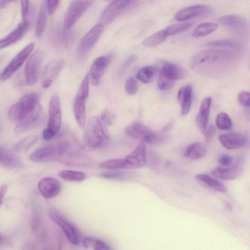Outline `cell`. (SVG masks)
<instances>
[{
	"label": "cell",
	"instance_id": "6da1fadb",
	"mask_svg": "<svg viewBox=\"0 0 250 250\" xmlns=\"http://www.w3.org/2000/svg\"><path fill=\"white\" fill-rule=\"evenodd\" d=\"M42 107L39 95L36 92L25 94L9 109V118L16 123V130L23 131L36 126L40 122Z\"/></svg>",
	"mask_w": 250,
	"mask_h": 250
},
{
	"label": "cell",
	"instance_id": "7a4b0ae2",
	"mask_svg": "<svg viewBox=\"0 0 250 250\" xmlns=\"http://www.w3.org/2000/svg\"><path fill=\"white\" fill-rule=\"evenodd\" d=\"M235 54L229 50L221 49H208L201 51L191 60V67L199 73H208L221 70L233 62Z\"/></svg>",
	"mask_w": 250,
	"mask_h": 250
},
{
	"label": "cell",
	"instance_id": "3957f363",
	"mask_svg": "<svg viewBox=\"0 0 250 250\" xmlns=\"http://www.w3.org/2000/svg\"><path fill=\"white\" fill-rule=\"evenodd\" d=\"M86 125L83 140L86 147L98 149L106 145L110 140L109 134L98 116L91 117Z\"/></svg>",
	"mask_w": 250,
	"mask_h": 250
},
{
	"label": "cell",
	"instance_id": "277c9868",
	"mask_svg": "<svg viewBox=\"0 0 250 250\" xmlns=\"http://www.w3.org/2000/svg\"><path fill=\"white\" fill-rule=\"evenodd\" d=\"M72 146L69 142L60 143L38 148L30 155V159L36 162L59 161L63 154Z\"/></svg>",
	"mask_w": 250,
	"mask_h": 250
},
{
	"label": "cell",
	"instance_id": "5b68a950",
	"mask_svg": "<svg viewBox=\"0 0 250 250\" xmlns=\"http://www.w3.org/2000/svg\"><path fill=\"white\" fill-rule=\"evenodd\" d=\"M89 78L87 74L83 78L74 102L73 110L77 123L81 128L85 127L86 102L89 94Z\"/></svg>",
	"mask_w": 250,
	"mask_h": 250
},
{
	"label": "cell",
	"instance_id": "8992f818",
	"mask_svg": "<svg viewBox=\"0 0 250 250\" xmlns=\"http://www.w3.org/2000/svg\"><path fill=\"white\" fill-rule=\"evenodd\" d=\"M125 133L128 136L139 140L144 143L154 144L162 139L160 134L140 122L129 125L126 128Z\"/></svg>",
	"mask_w": 250,
	"mask_h": 250
},
{
	"label": "cell",
	"instance_id": "52a82bcc",
	"mask_svg": "<svg viewBox=\"0 0 250 250\" xmlns=\"http://www.w3.org/2000/svg\"><path fill=\"white\" fill-rule=\"evenodd\" d=\"M43 53L40 50L35 51L28 59L24 69L25 83L27 85H33L38 81Z\"/></svg>",
	"mask_w": 250,
	"mask_h": 250
},
{
	"label": "cell",
	"instance_id": "ba28073f",
	"mask_svg": "<svg viewBox=\"0 0 250 250\" xmlns=\"http://www.w3.org/2000/svg\"><path fill=\"white\" fill-rule=\"evenodd\" d=\"M48 214L51 219L61 228L71 244L77 245L80 243L79 232L72 223L57 210H50Z\"/></svg>",
	"mask_w": 250,
	"mask_h": 250
},
{
	"label": "cell",
	"instance_id": "9c48e42d",
	"mask_svg": "<svg viewBox=\"0 0 250 250\" xmlns=\"http://www.w3.org/2000/svg\"><path fill=\"white\" fill-rule=\"evenodd\" d=\"M35 43L30 42L22 48L9 62L0 76L2 81H6L12 76L22 65L34 49Z\"/></svg>",
	"mask_w": 250,
	"mask_h": 250
},
{
	"label": "cell",
	"instance_id": "30bf717a",
	"mask_svg": "<svg viewBox=\"0 0 250 250\" xmlns=\"http://www.w3.org/2000/svg\"><path fill=\"white\" fill-rule=\"evenodd\" d=\"M104 26L100 23L92 27L81 40L78 48L79 58H84L94 47L102 34Z\"/></svg>",
	"mask_w": 250,
	"mask_h": 250
},
{
	"label": "cell",
	"instance_id": "8fae6325",
	"mask_svg": "<svg viewBox=\"0 0 250 250\" xmlns=\"http://www.w3.org/2000/svg\"><path fill=\"white\" fill-rule=\"evenodd\" d=\"M93 2L92 0L72 1L65 15L64 28L70 29Z\"/></svg>",
	"mask_w": 250,
	"mask_h": 250
},
{
	"label": "cell",
	"instance_id": "7c38bea8",
	"mask_svg": "<svg viewBox=\"0 0 250 250\" xmlns=\"http://www.w3.org/2000/svg\"><path fill=\"white\" fill-rule=\"evenodd\" d=\"M134 0H113L104 9L99 19L100 23L106 25L110 23L123 11L133 5Z\"/></svg>",
	"mask_w": 250,
	"mask_h": 250
},
{
	"label": "cell",
	"instance_id": "4fadbf2b",
	"mask_svg": "<svg viewBox=\"0 0 250 250\" xmlns=\"http://www.w3.org/2000/svg\"><path fill=\"white\" fill-rule=\"evenodd\" d=\"M48 115L46 128L56 135L60 128L62 119L60 100L56 94L53 95L50 100Z\"/></svg>",
	"mask_w": 250,
	"mask_h": 250
},
{
	"label": "cell",
	"instance_id": "5bb4252c",
	"mask_svg": "<svg viewBox=\"0 0 250 250\" xmlns=\"http://www.w3.org/2000/svg\"><path fill=\"white\" fill-rule=\"evenodd\" d=\"M64 64L62 59H56L49 62L44 67L41 75L42 85L47 88L57 78Z\"/></svg>",
	"mask_w": 250,
	"mask_h": 250
},
{
	"label": "cell",
	"instance_id": "9a60e30c",
	"mask_svg": "<svg viewBox=\"0 0 250 250\" xmlns=\"http://www.w3.org/2000/svg\"><path fill=\"white\" fill-rule=\"evenodd\" d=\"M244 158H239L235 164L231 166L218 167L213 169L212 174L224 180H232L238 177L244 168Z\"/></svg>",
	"mask_w": 250,
	"mask_h": 250
},
{
	"label": "cell",
	"instance_id": "2e32d148",
	"mask_svg": "<svg viewBox=\"0 0 250 250\" xmlns=\"http://www.w3.org/2000/svg\"><path fill=\"white\" fill-rule=\"evenodd\" d=\"M113 57L112 53L102 55L96 58L93 62L89 75L92 83L97 85L99 84L104 72Z\"/></svg>",
	"mask_w": 250,
	"mask_h": 250
},
{
	"label": "cell",
	"instance_id": "e0dca14e",
	"mask_svg": "<svg viewBox=\"0 0 250 250\" xmlns=\"http://www.w3.org/2000/svg\"><path fill=\"white\" fill-rule=\"evenodd\" d=\"M126 169L138 168L144 167L146 163L145 145L140 143L136 148L124 159Z\"/></svg>",
	"mask_w": 250,
	"mask_h": 250
},
{
	"label": "cell",
	"instance_id": "ac0fdd59",
	"mask_svg": "<svg viewBox=\"0 0 250 250\" xmlns=\"http://www.w3.org/2000/svg\"><path fill=\"white\" fill-rule=\"evenodd\" d=\"M211 12V8L206 5L197 4L184 7L176 13L174 18L179 21H184L197 17L208 15Z\"/></svg>",
	"mask_w": 250,
	"mask_h": 250
},
{
	"label": "cell",
	"instance_id": "d6986e66",
	"mask_svg": "<svg viewBox=\"0 0 250 250\" xmlns=\"http://www.w3.org/2000/svg\"><path fill=\"white\" fill-rule=\"evenodd\" d=\"M38 189L44 198L51 199L59 194L61 185L59 181L55 178L44 177L39 182Z\"/></svg>",
	"mask_w": 250,
	"mask_h": 250
},
{
	"label": "cell",
	"instance_id": "ffe728a7",
	"mask_svg": "<svg viewBox=\"0 0 250 250\" xmlns=\"http://www.w3.org/2000/svg\"><path fill=\"white\" fill-rule=\"evenodd\" d=\"M59 162L68 165L87 167L92 164L91 160L84 154L71 147L62 157Z\"/></svg>",
	"mask_w": 250,
	"mask_h": 250
},
{
	"label": "cell",
	"instance_id": "44dd1931",
	"mask_svg": "<svg viewBox=\"0 0 250 250\" xmlns=\"http://www.w3.org/2000/svg\"><path fill=\"white\" fill-rule=\"evenodd\" d=\"M30 23L22 21L18 26L4 38L0 40V50L14 44L21 40L27 33Z\"/></svg>",
	"mask_w": 250,
	"mask_h": 250
},
{
	"label": "cell",
	"instance_id": "7402d4cb",
	"mask_svg": "<svg viewBox=\"0 0 250 250\" xmlns=\"http://www.w3.org/2000/svg\"><path fill=\"white\" fill-rule=\"evenodd\" d=\"M211 104V99L210 97L204 98L201 103L199 113L196 119L198 127L205 136L208 128V124Z\"/></svg>",
	"mask_w": 250,
	"mask_h": 250
},
{
	"label": "cell",
	"instance_id": "603a6c76",
	"mask_svg": "<svg viewBox=\"0 0 250 250\" xmlns=\"http://www.w3.org/2000/svg\"><path fill=\"white\" fill-rule=\"evenodd\" d=\"M219 140L222 145L228 149H236L243 147L247 143L246 137L237 133L222 134Z\"/></svg>",
	"mask_w": 250,
	"mask_h": 250
},
{
	"label": "cell",
	"instance_id": "cb8c5ba5",
	"mask_svg": "<svg viewBox=\"0 0 250 250\" xmlns=\"http://www.w3.org/2000/svg\"><path fill=\"white\" fill-rule=\"evenodd\" d=\"M195 178L201 186L206 188L222 193L227 192V188L223 183L208 174H197Z\"/></svg>",
	"mask_w": 250,
	"mask_h": 250
},
{
	"label": "cell",
	"instance_id": "d4e9b609",
	"mask_svg": "<svg viewBox=\"0 0 250 250\" xmlns=\"http://www.w3.org/2000/svg\"><path fill=\"white\" fill-rule=\"evenodd\" d=\"M184 70L177 65L169 62H164L162 65L160 76L175 81L185 77Z\"/></svg>",
	"mask_w": 250,
	"mask_h": 250
},
{
	"label": "cell",
	"instance_id": "484cf974",
	"mask_svg": "<svg viewBox=\"0 0 250 250\" xmlns=\"http://www.w3.org/2000/svg\"><path fill=\"white\" fill-rule=\"evenodd\" d=\"M192 99V88L190 84L181 87L177 93V100L181 105V114L187 115L190 111Z\"/></svg>",
	"mask_w": 250,
	"mask_h": 250
},
{
	"label": "cell",
	"instance_id": "4316f807",
	"mask_svg": "<svg viewBox=\"0 0 250 250\" xmlns=\"http://www.w3.org/2000/svg\"><path fill=\"white\" fill-rule=\"evenodd\" d=\"M21 165L19 159L10 151L0 147V166L9 168H16Z\"/></svg>",
	"mask_w": 250,
	"mask_h": 250
},
{
	"label": "cell",
	"instance_id": "83f0119b",
	"mask_svg": "<svg viewBox=\"0 0 250 250\" xmlns=\"http://www.w3.org/2000/svg\"><path fill=\"white\" fill-rule=\"evenodd\" d=\"M206 146L200 142H196L190 144L185 150L184 155L187 158L197 160L204 157L207 154Z\"/></svg>",
	"mask_w": 250,
	"mask_h": 250
},
{
	"label": "cell",
	"instance_id": "f1b7e54d",
	"mask_svg": "<svg viewBox=\"0 0 250 250\" xmlns=\"http://www.w3.org/2000/svg\"><path fill=\"white\" fill-rule=\"evenodd\" d=\"M220 22L224 25L235 29H242L247 26V22L243 17L236 15H228L221 17Z\"/></svg>",
	"mask_w": 250,
	"mask_h": 250
},
{
	"label": "cell",
	"instance_id": "f546056e",
	"mask_svg": "<svg viewBox=\"0 0 250 250\" xmlns=\"http://www.w3.org/2000/svg\"><path fill=\"white\" fill-rule=\"evenodd\" d=\"M47 10L46 1H43L39 11L36 26V35L40 37L43 34L46 24Z\"/></svg>",
	"mask_w": 250,
	"mask_h": 250
},
{
	"label": "cell",
	"instance_id": "4dcf8cb0",
	"mask_svg": "<svg viewBox=\"0 0 250 250\" xmlns=\"http://www.w3.org/2000/svg\"><path fill=\"white\" fill-rule=\"evenodd\" d=\"M218 24L212 22H206L199 24L194 30L192 36L194 38H201L208 35L215 31Z\"/></svg>",
	"mask_w": 250,
	"mask_h": 250
},
{
	"label": "cell",
	"instance_id": "1f68e13d",
	"mask_svg": "<svg viewBox=\"0 0 250 250\" xmlns=\"http://www.w3.org/2000/svg\"><path fill=\"white\" fill-rule=\"evenodd\" d=\"M83 246L86 248H91L93 250H112L106 243L103 240L93 237H85L82 241Z\"/></svg>",
	"mask_w": 250,
	"mask_h": 250
},
{
	"label": "cell",
	"instance_id": "d6a6232c",
	"mask_svg": "<svg viewBox=\"0 0 250 250\" xmlns=\"http://www.w3.org/2000/svg\"><path fill=\"white\" fill-rule=\"evenodd\" d=\"M157 69L152 66L147 65L142 67L137 73V78L145 83H148L155 79Z\"/></svg>",
	"mask_w": 250,
	"mask_h": 250
},
{
	"label": "cell",
	"instance_id": "836d02e7",
	"mask_svg": "<svg viewBox=\"0 0 250 250\" xmlns=\"http://www.w3.org/2000/svg\"><path fill=\"white\" fill-rule=\"evenodd\" d=\"M55 37L58 45L62 47H67L73 40L74 35L68 30L61 29L56 31Z\"/></svg>",
	"mask_w": 250,
	"mask_h": 250
},
{
	"label": "cell",
	"instance_id": "e575fe53",
	"mask_svg": "<svg viewBox=\"0 0 250 250\" xmlns=\"http://www.w3.org/2000/svg\"><path fill=\"white\" fill-rule=\"evenodd\" d=\"M59 176L63 180L70 182H81L86 178L84 172L71 170L60 171Z\"/></svg>",
	"mask_w": 250,
	"mask_h": 250
},
{
	"label": "cell",
	"instance_id": "d590c367",
	"mask_svg": "<svg viewBox=\"0 0 250 250\" xmlns=\"http://www.w3.org/2000/svg\"><path fill=\"white\" fill-rule=\"evenodd\" d=\"M37 139V136L31 135L24 137L16 143L13 147L14 151L21 152L26 151L32 146Z\"/></svg>",
	"mask_w": 250,
	"mask_h": 250
},
{
	"label": "cell",
	"instance_id": "8d00e7d4",
	"mask_svg": "<svg viewBox=\"0 0 250 250\" xmlns=\"http://www.w3.org/2000/svg\"><path fill=\"white\" fill-rule=\"evenodd\" d=\"M209 47H225L239 49L242 47L241 44L238 41L232 39H222L212 41L205 45Z\"/></svg>",
	"mask_w": 250,
	"mask_h": 250
},
{
	"label": "cell",
	"instance_id": "74e56055",
	"mask_svg": "<svg viewBox=\"0 0 250 250\" xmlns=\"http://www.w3.org/2000/svg\"><path fill=\"white\" fill-rule=\"evenodd\" d=\"M167 35L165 29H162L147 38L143 44L146 46H155L161 43Z\"/></svg>",
	"mask_w": 250,
	"mask_h": 250
},
{
	"label": "cell",
	"instance_id": "f35d334b",
	"mask_svg": "<svg viewBox=\"0 0 250 250\" xmlns=\"http://www.w3.org/2000/svg\"><path fill=\"white\" fill-rule=\"evenodd\" d=\"M99 167L111 170L126 169L124 159H113L103 161L99 164Z\"/></svg>",
	"mask_w": 250,
	"mask_h": 250
},
{
	"label": "cell",
	"instance_id": "ab89813d",
	"mask_svg": "<svg viewBox=\"0 0 250 250\" xmlns=\"http://www.w3.org/2000/svg\"><path fill=\"white\" fill-rule=\"evenodd\" d=\"M100 176L108 179L124 180L129 179L130 177V174L124 170H113L103 172Z\"/></svg>",
	"mask_w": 250,
	"mask_h": 250
},
{
	"label": "cell",
	"instance_id": "60d3db41",
	"mask_svg": "<svg viewBox=\"0 0 250 250\" xmlns=\"http://www.w3.org/2000/svg\"><path fill=\"white\" fill-rule=\"evenodd\" d=\"M216 125L219 129L228 130L231 128L232 122L227 113L220 112L216 116Z\"/></svg>",
	"mask_w": 250,
	"mask_h": 250
},
{
	"label": "cell",
	"instance_id": "b9f144b4",
	"mask_svg": "<svg viewBox=\"0 0 250 250\" xmlns=\"http://www.w3.org/2000/svg\"><path fill=\"white\" fill-rule=\"evenodd\" d=\"M192 25V24L190 22L175 23L168 26L165 30L167 36H171L183 32Z\"/></svg>",
	"mask_w": 250,
	"mask_h": 250
},
{
	"label": "cell",
	"instance_id": "7bdbcfd3",
	"mask_svg": "<svg viewBox=\"0 0 250 250\" xmlns=\"http://www.w3.org/2000/svg\"><path fill=\"white\" fill-rule=\"evenodd\" d=\"M99 118L102 125L106 128L113 123L115 119V116L110 111L105 110L102 112Z\"/></svg>",
	"mask_w": 250,
	"mask_h": 250
},
{
	"label": "cell",
	"instance_id": "ee69618b",
	"mask_svg": "<svg viewBox=\"0 0 250 250\" xmlns=\"http://www.w3.org/2000/svg\"><path fill=\"white\" fill-rule=\"evenodd\" d=\"M125 90L129 95H133L137 93L138 84L135 78L131 77L126 80L125 83Z\"/></svg>",
	"mask_w": 250,
	"mask_h": 250
},
{
	"label": "cell",
	"instance_id": "f6af8a7d",
	"mask_svg": "<svg viewBox=\"0 0 250 250\" xmlns=\"http://www.w3.org/2000/svg\"><path fill=\"white\" fill-rule=\"evenodd\" d=\"M175 81L170 80L160 76L158 81V86L161 90H168L171 89Z\"/></svg>",
	"mask_w": 250,
	"mask_h": 250
},
{
	"label": "cell",
	"instance_id": "bcb514c9",
	"mask_svg": "<svg viewBox=\"0 0 250 250\" xmlns=\"http://www.w3.org/2000/svg\"><path fill=\"white\" fill-rule=\"evenodd\" d=\"M136 56L132 55L129 56L121 66L118 73L119 77L121 76L129 67V66L136 60Z\"/></svg>",
	"mask_w": 250,
	"mask_h": 250
},
{
	"label": "cell",
	"instance_id": "7dc6e473",
	"mask_svg": "<svg viewBox=\"0 0 250 250\" xmlns=\"http://www.w3.org/2000/svg\"><path fill=\"white\" fill-rule=\"evenodd\" d=\"M239 103L244 106H250V93L246 91H242L239 93L238 96Z\"/></svg>",
	"mask_w": 250,
	"mask_h": 250
},
{
	"label": "cell",
	"instance_id": "c3c4849f",
	"mask_svg": "<svg viewBox=\"0 0 250 250\" xmlns=\"http://www.w3.org/2000/svg\"><path fill=\"white\" fill-rule=\"evenodd\" d=\"M29 10V1L28 0L21 1V13L22 21H26Z\"/></svg>",
	"mask_w": 250,
	"mask_h": 250
},
{
	"label": "cell",
	"instance_id": "681fc988",
	"mask_svg": "<svg viewBox=\"0 0 250 250\" xmlns=\"http://www.w3.org/2000/svg\"><path fill=\"white\" fill-rule=\"evenodd\" d=\"M46 2V8L47 12L50 14H53L57 8L60 0H47Z\"/></svg>",
	"mask_w": 250,
	"mask_h": 250
},
{
	"label": "cell",
	"instance_id": "f907efd6",
	"mask_svg": "<svg viewBox=\"0 0 250 250\" xmlns=\"http://www.w3.org/2000/svg\"><path fill=\"white\" fill-rule=\"evenodd\" d=\"M232 161L231 156L228 154L222 155L218 158V162L224 167L230 166Z\"/></svg>",
	"mask_w": 250,
	"mask_h": 250
},
{
	"label": "cell",
	"instance_id": "816d5d0a",
	"mask_svg": "<svg viewBox=\"0 0 250 250\" xmlns=\"http://www.w3.org/2000/svg\"><path fill=\"white\" fill-rule=\"evenodd\" d=\"M215 134V129L213 125H210L208 128L206 134L205 135L206 141L208 142L214 137Z\"/></svg>",
	"mask_w": 250,
	"mask_h": 250
},
{
	"label": "cell",
	"instance_id": "f5cc1de1",
	"mask_svg": "<svg viewBox=\"0 0 250 250\" xmlns=\"http://www.w3.org/2000/svg\"><path fill=\"white\" fill-rule=\"evenodd\" d=\"M42 137L45 140H49L53 139L56 135L48 128H45L42 133Z\"/></svg>",
	"mask_w": 250,
	"mask_h": 250
},
{
	"label": "cell",
	"instance_id": "db71d44e",
	"mask_svg": "<svg viewBox=\"0 0 250 250\" xmlns=\"http://www.w3.org/2000/svg\"><path fill=\"white\" fill-rule=\"evenodd\" d=\"M7 190V187L3 185L0 187V206L1 205L4 197Z\"/></svg>",
	"mask_w": 250,
	"mask_h": 250
},
{
	"label": "cell",
	"instance_id": "11a10c76",
	"mask_svg": "<svg viewBox=\"0 0 250 250\" xmlns=\"http://www.w3.org/2000/svg\"><path fill=\"white\" fill-rule=\"evenodd\" d=\"M12 2V1H9V0H4L1 1L0 2V6L1 7H5L9 2Z\"/></svg>",
	"mask_w": 250,
	"mask_h": 250
},
{
	"label": "cell",
	"instance_id": "9f6ffc18",
	"mask_svg": "<svg viewBox=\"0 0 250 250\" xmlns=\"http://www.w3.org/2000/svg\"></svg>",
	"mask_w": 250,
	"mask_h": 250
}]
</instances>
